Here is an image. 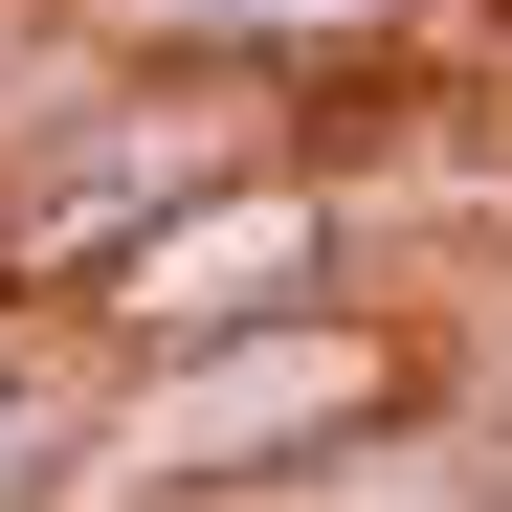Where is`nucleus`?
Here are the masks:
<instances>
[{
  "mask_svg": "<svg viewBox=\"0 0 512 512\" xmlns=\"http://www.w3.org/2000/svg\"><path fill=\"white\" fill-rule=\"evenodd\" d=\"M401 423H446V334L290 312V334H223V357L90 379V401L45 423L23 512H312V490H357Z\"/></svg>",
  "mask_w": 512,
  "mask_h": 512,
  "instance_id": "nucleus-1",
  "label": "nucleus"
},
{
  "mask_svg": "<svg viewBox=\"0 0 512 512\" xmlns=\"http://www.w3.org/2000/svg\"><path fill=\"white\" fill-rule=\"evenodd\" d=\"M245 156H268V90H223V67H67V112L0 134V357L67 334L201 179H245Z\"/></svg>",
  "mask_w": 512,
  "mask_h": 512,
  "instance_id": "nucleus-2",
  "label": "nucleus"
},
{
  "mask_svg": "<svg viewBox=\"0 0 512 512\" xmlns=\"http://www.w3.org/2000/svg\"><path fill=\"white\" fill-rule=\"evenodd\" d=\"M290 312H357V179H334V156L201 179L90 312H67V357H90V379H156V357H223V334H290Z\"/></svg>",
  "mask_w": 512,
  "mask_h": 512,
  "instance_id": "nucleus-3",
  "label": "nucleus"
}]
</instances>
